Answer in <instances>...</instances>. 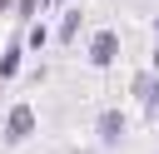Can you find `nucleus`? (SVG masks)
Returning a JSON list of instances; mask_svg holds the SVG:
<instances>
[{"mask_svg":"<svg viewBox=\"0 0 159 154\" xmlns=\"http://www.w3.org/2000/svg\"><path fill=\"white\" fill-rule=\"evenodd\" d=\"M30 129H35V114H30V109H25V104H20V109H15V114H10V139H25V134H30Z\"/></svg>","mask_w":159,"mask_h":154,"instance_id":"f257e3e1","label":"nucleus"},{"mask_svg":"<svg viewBox=\"0 0 159 154\" xmlns=\"http://www.w3.org/2000/svg\"><path fill=\"white\" fill-rule=\"evenodd\" d=\"M89 55H94V65H109V60H114V35H109V30L94 35V50H89Z\"/></svg>","mask_w":159,"mask_h":154,"instance_id":"f03ea898","label":"nucleus"},{"mask_svg":"<svg viewBox=\"0 0 159 154\" xmlns=\"http://www.w3.org/2000/svg\"><path fill=\"white\" fill-rule=\"evenodd\" d=\"M50 5H60V0H50Z\"/></svg>","mask_w":159,"mask_h":154,"instance_id":"7ed1b4c3","label":"nucleus"},{"mask_svg":"<svg viewBox=\"0 0 159 154\" xmlns=\"http://www.w3.org/2000/svg\"><path fill=\"white\" fill-rule=\"evenodd\" d=\"M0 5H5V0H0Z\"/></svg>","mask_w":159,"mask_h":154,"instance_id":"20e7f679","label":"nucleus"}]
</instances>
